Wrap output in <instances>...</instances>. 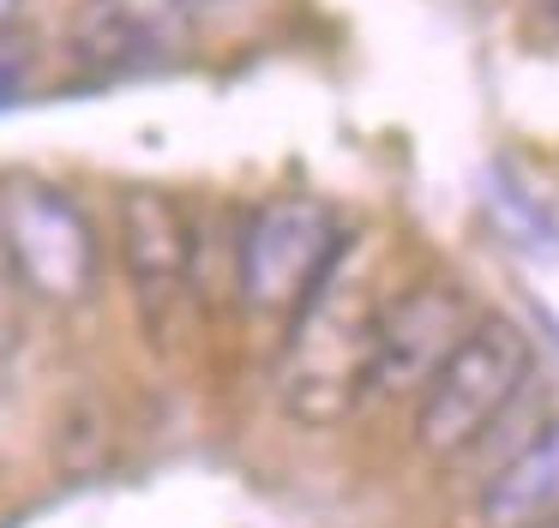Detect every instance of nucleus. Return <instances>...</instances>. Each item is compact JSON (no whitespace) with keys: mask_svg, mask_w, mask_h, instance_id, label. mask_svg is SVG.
I'll list each match as a JSON object with an SVG mask.
<instances>
[{"mask_svg":"<svg viewBox=\"0 0 559 528\" xmlns=\"http://www.w3.org/2000/svg\"><path fill=\"white\" fill-rule=\"evenodd\" d=\"M0 252L37 300L79 307L97 295V228L49 180H7L0 187Z\"/></svg>","mask_w":559,"mask_h":528,"instance_id":"20e7f679","label":"nucleus"},{"mask_svg":"<svg viewBox=\"0 0 559 528\" xmlns=\"http://www.w3.org/2000/svg\"><path fill=\"white\" fill-rule=\"evenodd\" d=\"M530 372L535 348L523 324H511L506 312H481L475 331L457 343V355L415 396V451L427 463H457L463 451H475L499 427V415L518 403Z\"/></svg>","mask_w":559,"mask_h":528,"instance_id":"f03ea898","label":"nucleus"},{"mask_svg":"<svg viewBox=\"0 0 559 528\" xmlns=\"http://www.w3.org/2000/svg\"><path fill=\"white\" fill-rule=\"evenodd\" d=\"M13 19H19V0H0V36L13 31Z\"/></svg>","mask_w":559,"mask_h":528,"instance_id":"9d476101","label":"nucleus"},{"mask_svg":"<svg viewBox=\"0 0 559 528\" xmlns=\"http://www.w3.org/2000/svg\"><path fill=\"white\" fill-rule=\"evenodd\" d=\"M193 0H85L73 12L67 48L91 79H133L187 55Z\"/></svg>","mask_w":559,"mask_h":528,"instance_id":"0eeeda50","label":"nucleus"},{"mask_svg":"<svg viewBox=\"0 0 559 528\" xmlns=\"http://www.w3.org/2000/svg\"><path fill=\"white\" fill-rule=\"evenodd\" d=\"M343 235L349 228L337 223V211L313 192H277L259 204L241 228V247H235V295H241L247 319H289L307 300V288L325 276V264L337 259Z\"/></svg>","mask_w":559,"mask_h":528,"instance_id":"7ed1b4c3","label":"nucleus"},{"mask_svg":"<svg viewBox=\"0 0 559 528\" xmlns=\"http://www.w3.org/2000/svg\"><path fill=\"white\" fill-rule=\"evenodd\" d=\"M535 528H559V516H554V523H535Z\"/></svg>","mask_w":559,"mask_h":528,"instance_id":"9b49d317","label":"nucleus"},{"mask_svg":"<svg viewBox=\"0 0 559 528\" xmlns=\"http://www.w3.org/2000/svg\"><path fill=\"white\" fill-rule=\"evenodd\" d=\"M379 276L367 235H343L307 300L283 319L271 391L277 408L307 432H331L355 420L373 396V343H379Z\"/></svg>","mask_w":559,"mask_h":528,"instance_id":"f257e3e1","label":"nucleus"},{"mask_svg":"<svg viewBox=\"0 0 559 528\" xmlns=\"http://www.w3.org/2000/svg\"><path fill=\"white\" fill-rule=\"evenodd\" d=\"M469 283L427 276L421 288H403L379 307V343H373V396H421V384L457 355V343L475 331Z\"/></svg>","mask_w":559,"mask_h":528,"instance_id":"423d86ee","label":"nucleus"},{"mask_svg":"<svg viewBox=\"0 0 559 528\" xmlns=\"http://www.w3.org/2000/svg\"><path fill=\"white\" fill-rule=\"evenodd\" d=\"M559 516V420H547L481 487V528H535Z\"/></svg>","mask_w":559,"mask_h":528,"instance_id":"6e6552de","label":"nucleus"},{"mask_svg":"<svg viewBox=\"0 0 559 528\" xmlns=\"http://www.w3.org/2000/svg\"><path fill=\"white\" fill-rule=\"evenodd\" d=\"M115 235H121V271L127 288H133L139 324H145L151 343H169L181 331L187 307H193V283H199L193 216L163 187H127L121 211H115Z\"/></svg>","mask_w":559,"mask_h":528,"instance_id":"39448f33","label":"nucleus"},{"mask_svg":"<svg viewBox=\"0 0 559 528\" xmlns=\"http://www.w3.org/2000/svg\"><path fill=\"white\" fill-rule=\"evenodd\" d=\"M530 7H535V19H542V24H547V31H554V36H559V0H530Z\"/></svg>","mask_w":559,"mask_h":528,"instance_id":"1a4fd4ad","label":"nucleus"}]
</instances>
